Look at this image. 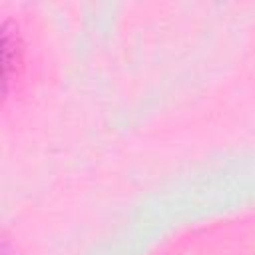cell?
<instances>
[{
  "mask_svg": "<svg viewBox=\"0 0 255 255\" xmlns=\"http://www.w3.org/2000/svg\"><path fill=\"white\" fill-rule=\"evenodd\" d=\"M20 64V40L16 28L6 20L2 26V80H4V94L8 92L12 80V68Z\"/></svg>",
  "mask_w": 255,
  "mask_h": 255,
  "instance_id": "6da1fadb",
  "label": "cell"
}]
</instances>
